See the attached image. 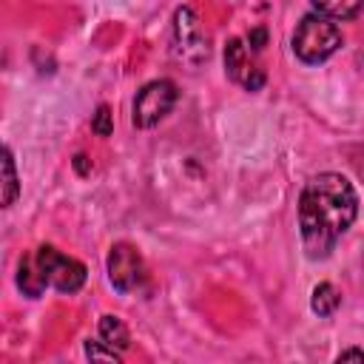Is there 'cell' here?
Instances as JSON below:
<instances>
[{
    "mask_svg": "<svg viewBox=\"0 0 364 364\" xmlns=\"http://www.w3.org/2000/svg\"><path fill=\"white\" fill-rule=\"evenodd\" d=\"M358 216V196L347 176L318 173L299 196V230L307 259H327Z\"/></svg>",
    "mask_w": 364,
    "mask_h": 364,
    "instance_id": "1",
    "label": "cell"
},
{
    "mask_svg": "<svg viewBox=\"0 0 364 364\" xmlns=\"http://www.w3.org/2000/svg\"><path fill=\"white\" fill-rule=\"evenodd\" d=\"M338 46H341V28L336 26V20L324 14H307L296 26L293 54L307 65H318L330 60L338 51Z\"/></svg>",
    "mask_w": 364,
    "mask_h": 364,
    "instance_id": "2",
    "label": "cell"
},
{
    "mask_svg": "<svg viewBox=\"0 0 364 364\" xmlns=\"http://www.w3.org/2000/svg\"><path fill=\"white\" fill-rule=\"evenodd\" d=\"M34 259H37V267H40L48 287H54L60 293H77L85 284V264L60 253L57 247L40 245L34 250Z\"/></svg>",
    "mask_w": 364,
    "mask_h": 364,
    "instance_id": "3",
    "label": "cell"
},
{
    "mask_svg": "<svg viewBox=\"0 0 364 364\" xmlns=\"http://www.w3.org/2000/svg\"><path fill=\"white\" fill-rule=\"evenodd\" d=\"M179 91L171 80H154L148 85L139 88L136 100H134V125L136 128H151L159 119H165L171 114V108L176 105Z\"/></svg>",
    "mask_w": 364,
    "mask_h": 364,
    "instance_id": "4",
    "label": "cell"
},
{
    "mask_svg": "<svg viewBox=\"0 0 364 364\" xmlns=\"http://www.w3.org/2000/svg\"><path fill=\"white\" fill-rule=\"evenodd\" d=\"M173 54L188 65H199L202 60H208V37L191 6L176 9L173 14Z\"/></svg>",
    "mask_w": 364,
    "mask_h": 364,
    "instance_id": "5",
    "label": "cell"
},
{
    "mask_svg": "<svg viewBox=\"0 0 364 364\" xmlns=\"http://www.w3.org/2000/svg\"><path fill=\"white\" fill-rule=\"evenodd\" d=\"M108 279L119 293H131L145 282V264L134 245L117 242L108 253Z\"/></svg>",
    "mask_w": 364,
    "mask_h": 364,
    "instance_id": "6",
    "label": "cell"
},
{
    "mask_svg": "<svg viewBox=\"0 0 364 364\" xmlns=\"http://www.w3.org/2000/svg\"><path fill=\"white\" fill-rule=\"evenodd\" d=\"M225 71L233 82H242L247 91H259L264 85V71L250 63V48L236 37L225 46Z\"/></svg>",
    "mask_w": 364,
    "mask_h": 364,
    "instance_id": "7",
    "label": "cell"
},
{
    "mask_svg": "<svg viewBox=\"0 0 364 364\" xmlns=\"http://www.w3.org/2000/svg\"><path fill=\"white\" fill-rule=\"evenodd\" d=\"M17 287H20L26 296H31V299H37V296L48 287L46 279H43V273H40V267H37L34 253H28V256L20 259V264H17Z\"/></svg>",
    "mask_w": 364,
    "mask_h": 364,
    "instance_id": "8",
    "label": "cell"
},
{
    "mask_svg": "<svg viewBox=\"0 0 364 364\" xmlns=\"http://www.w3.org/2000/svg\"><path fill=\"white\" fill-rule=\"evenodd\" d=\"M100 338H102L108 347L119 350V353L128 350V344H131V333H128L125 321L117 318V316H102V318H100Z\"/></svg>",
    "mask_w": 364,
    "mask_h": 364,
    "instance_id": "9",
    "label": "cell"
},
{
    "mask_svg": "<svg viewBox=\"0 0 364 364\" xmlns=\"http://www.w3.org/2000/svg\"><path fill=\"white\" fill-rule=\"evenodd\" d=\"M316 14H324L330 20H353L361 9L364 0H310Z\"/></svg>",
    "mask_w": 364,
    "mask_h": 364,
    "instance_id": "10",
    "label": "cell"
},
{
    "mask_svg": "<svg viewBox=\"0 0 364 364\" xmlns=\"http://www.w3.org/2000/svg\"><path fill=\"white\" fill-rule=\"evenodd\" d=\"M338 304H341V293H338L330 282H321V284H316V287H313L310 307H313V313H316V316L327 318V316H333V313L338 310Z\"/></svg>",
    "mask_w": 364,
    "mask_h": 364,
    "instance_id": "11",
    "label": "cell"
},
{
    "mask_svg": "<svg viewBox=\"0 0 364 364\" xmlns=\"http://www.w3.org/2000/svg\"><path fill=\"white\" fill-rule=\"evenodd\" d=\"M20 193V182H17V171H14V156L11 148H3V208H9Z\"/></svg>",
    "mask_w": 364,
    "mask_h": 364,
    "instance_id": "12",
    "label": "cell"
},
{
    "mask_svg": "<svg viewBox=\"0 0 364 364\" xmlns=\"http://www.w3.org/2000/svg\"><path fill=\"white\" fill-rule=\"evenodd\" d=\"M85 355L88 358H102V361H119L122 358V353L114 350V347H108L102 338L100 341H85Z\"/></svg>",
    "mask_w": 364,
    "mask_h": 364,
    "instance_id": "13",
    "label": "cell"
},
{
    "mask_svg": "<svg viewBox=\"0 0 364 364\" xmlns=\"http://www.w3.org/2000/svg\"><path fill=\"white\" fill-rule=\"evenodd\" d=\"M91 131H94L97 136H108V134L114 131V114H111L108 105H100V108H97V114H94V119H91Z\"/></svg>",
    "mask_w": 364,
    "mask_h": 364,
    "instance_id": "14",
    "label": "cell"
},
{
    "mask_svg": "<svg viewBox=\"0 0 364 364\" xmlns=\"http://www.w3.org/2000/svg\"><path fill=\"white\" fill-rule=\"evenodd\" d=\"M264 40H267L264 28H256V31H250V37H247V48H250V51H262Z\"/></svg>",
    "mask_w": 364,
    "mask_h": 364,
    "instance_id": "15",
    "label": "cell"
},
{
    "mask_svg": "<svg viewBox=\"0 0 364 364\" xmlns=\"http://www.w3.org/2000/svg\"><path fill=\"white\" fill-rule=\"evenodd\" d=\"M338 361H361L364 364V350H344V353H338Z\"/></svg>",
    "mask_w": 364,
    "mask_h": 364,
    "instance_id": "16",
    "label": "cell"
}]
</instances>
